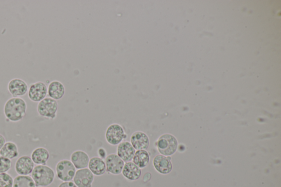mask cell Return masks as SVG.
Here are the masks:
<instances>
[{"label": "cell", "mask_w": 281, "mask_h": 187, "mask_svg": "<svg viewBox=\"0 0 281 187\" xmlns=\"http://www.w3.org/2000/svg\"><path fill=\"white\" fill-rule=\"evenodd\" d=\"M27 104L24 100L14 98L7 102L4 106V113L9 120L17 122L22 120L26 115Z\"/></svg>", "instance_id": "1"}, {"label": "cell", "mask_w": 281, "mask_h": 187, "mask_svg": "<svg viewBox=\"0 0 281 187\" xmlns=\"http://www.w3.org/2000/svg\"><path fill=\"white\" fill-rule=\"evenodd\" d=\"M31 174L37 187H45L51 185L53 183L55 177L54 170L46 165L36 166Z\"/></svg>", "instance_id": "2"}, {"label": "cell", "mask_w": 281, "mask_h": 187, "mask_svg": "<svg viewBox=\"0 0 281 187\" xmlns=\"http://www.w3.org/2000/svg\"><path fill=\"white\" fill-rule=\"evenodd\" d=\"M157 147L159 152L164 156L173 155L177 148V142L173 136L163 134L157 142Z\"/></svg>", "instance_id": "3"}, {"label": "cell", "mask_w": 281, "mask_h": 187, "mask_svg": "<svg viewBox=\"0 0 281 187\" xmlns=\"http://www.w3.org/2000/svg\"><path fill=\"white\" fill-rule=\"evenodd\" d=\"M56 171L57 177L64 182H69L73 180L76 173V168L72 162L64 160L57 164Z\"/></svg>", "instance_id": "4"}, {"label": "cell", "mask_w": 281, "mask_h": 187, "mask_svg": "<svg viewBox=\"0 0 281 187\" xmlns=\"http://www.w3.org/2000/svg\"><path fill=\"white\" fill-rule=\"evenodd\" d=\"M106 140L112 146H117L127 138L123 128L118 124H113L109 126L106 132Z\"/></svg>", "instance_id": "5"}, {"label": "cell", "mask_w": 281, "mask_h": 187, "mask_svg": "<svg viewBox=\"0 0 281 187\" xmlns=\"http://www.w3.org/2000/svg\"><path fill=\"white\" fill-rule=\"evenodd\" d=\"M58 107L56 100L48 98L39 102L37 110L40 116L54 119L56 117Z\"/></svg>", "instance_id": "6"}, {"label": "cell", "mask_w": 281, "mask_h": 187, "mask_svg": "<svg viewBox=\"0 0 281 187\" xmlns=\"http://www.w3.org/2000/svg\"><path fill=\"white\" fill-rule=\"evenodd\" d=\"M94 180V174L89 168L78 170L74 176V183L78 187H91Z\"/></svg>", "instance_id": "7"}, {"label": "cell", "mask_w": 281, "mask_h": 187, "mask_svg": "<svg viewBox=\"0 0 281 187\" xmlns=\"http://www.w3.org/2000/svg\"><path fill=\"white\" fill-rule=\"evenodd\" d=\"M105 162L108 172L115 175L122 172L125 162L117 154H111L107 156Z\"/></svg>", "instance_id": "8"}, {"label": "cell", "mask_w": 281, "mask_h": 187, "mask_svg": "<svg viewBox=\"0 0 281 187\" xmlns=\"http://www.w3.org/2000/svg\"><path fill=\"white\" fill-rule=\"evenodd\" d=\"M35 164L29 156H22L18 158L15 164L16 172L19 175L27 176L32 174Z\"/></svg>", "instance_id": "9"}, {"label": "cell", "mask_w": 281, "mask_h": 187, "mask_svg": "<svg viewBox=\"0 0 281 187\" xmlns=\"http://www.w3.org/2000/svg\"><path fill=\"white\" fill-rule=\"evenodd\" d=\"M130 144L136 150H147L150 146V138L144 132H136L131 136Z\"/></svg>", "instance_id": "10"}, {"label": "cell", "mask_w": 281, "mask_h": 187, "mask_svg": "<svg viewBox=\"0 0 281 187\" xmlns=\"http://www.w3.org/2000/svg\"><path fill=\"white\" fill-rule=\"evenodd\" d=\"M48 88L47 85L42 82H38L32 85L28 92L30 99L35 102H40L47 96Z\"/></svg>", "instance_id": "11"}, {"label": "cell", "mask_w": 281, "mask_h": 187, "mask_svg": "<svg viewBox=\"0 0 281 187\" xmlns=\"http://www.w3.org/2000/svg\"><path fill=\"white\" fill-rule=\"evenodd\" d=\"M117 152L124 162H128L133 161L136 150L129 142L123 141L118 145Z\"/></svg>", "instance_id": "12"}, {"label": "cell", "mask_w": 281, "mask_h": 187, "mask_svg": "<svg viewBox=\"0 0 281 187\" xmlns=\"http://www.w3.org/2000/svg\"><path fill=\"white\" fill-rule=\"evenodd\" d=\"M153 166L157 171L162 174H168L172 170L170 158L158 155L154 158Z\"/></svg>", "instance_id": "13"}, {"label": "cell", "mask_w": 281, "mask_h": 187, "mask_svg": "<svg viewBox=\"0 0 281 187\" xmlns=\"http://www.w3.org/2000/svg\"><path fill=\"white\" fill-rule=\"evenodd\" d=\"M8 88L14 98H18L26 94L28 92V85L24 80L15 78L9 82Z\"/></svg>", "instance_id": "14"}, {"label": "cell", "mask_w": 281, "mask_h": 187, "mask_svg": "<svg viewBox=\"0 0 281 187\" xmlns=\"http://www.w3.org/2000/svg\"><path fill=\"white\" fill-rule=\"evenodd\" d=\"M71 160L74 166L80 170L88 167L90 158L87 152L78 150L72 153Z\"/></svg>", "instance_id": "15"}, {"label": "cell", "mask_w": 281, "mask_h": 187, "mask_svg": "<svg viewBox=\"0 0 281 187\" xmlns=\"http://www.w3.org/2000/svg\"><path fill=\"white\" fill-rule=\"evenodd\" d=\"M124 176L130 180H139L141 176V169L137 166L133 162H128L124 164L122 171Z\"/></svg>", "instance_id": "16"}, {"label": "cell", "mask_w": 281, "mask_h": 187, "mask_svg": "<svg viewBox=\"0 0 281 187\" xmlns=\"http://www.w3.org/2000/svg\"><path fill=\"white\" fill-rule=\"evenodd\" d=\"M88 166L91 172L96 176L103 175L106 172L105 162L99 157L91 158Z\"/></svg>", "instance_id": "17"}, {"label": "cell", "mask_w": 281, "mask_h": 187, "mask_svg": "<svg viewBox=\"0 0 281 187\" xmlns=\"http://www.w3.org/2000/svg\"><path fill=\"white\" fill-rule=\"evenodd\" d=\"M50 153L48 150L43 147H39L34 150L31 155V158L34 164L37 165H44L49 160Z\"/></svg>", "instance_id": "18"}, {"label": "cell", "mask_w": 281, "mask_h": 187, "mask_svg": "<svg viewBox=\"0 0 281 187\" xmlns=\"http://www.w3.org/2000/svg\"><path fill=\"white\" fill-rule=\"evenodd\" d=\"M48 92L50 98L59 100L64 97L65 94V88L61 82L54 81L50 84Z\"/></svg>", "instance_id": "19"}, {"label": "cell", "mask_w": 281, "mask_h": 187, "mask_svg": "<svg viewBox=\"0 0 281 187\" xmlns=\"http://www.w3.org/2000/svg\"><path fill=\"white\" fill-rule=\"evenodd\" d=\"M0 156L10 160H13L19 156L18 146L13 142H8L0 150Z\"/></svg>", "instance_id": "20"}, {"label": "cell", "mask_w": 281, "mask_h": 187, "mask_svg": "<svg viewBox=\"0 0 281 187\" xmlns=\"http://www.w3.org/2000/svg\"><path fill=\"white\" fill-rule=\"evenodd\" d=\"M150 161V156L146 150H136L133 162L141 168H145Z\"/></svg>", "instance_id": "21"}, {"label": "cell", "mask_w": 281, "mask_h": 187, "mask_svg": "<svg viewBox=\"0 0 281 187\" xmlns=\"http://www.w3.org/2000/svg\"><path fill=\"white\" fill-rule=\"evenodd\" d=\"M13 187H37L34 180L30 176H17L14 179Z\"/></svg>", "instance_id": "22"}, {"label": "cell", "mask_w": 281, "mask_h": 187, "mask_svg": "<svg viewBox=\"0 0 281 187\" xmlns=\"http://www.w3.org/2000/svg\"><path fill=\"white\" fill-rule=\"evenodd\" d=\"M14 179L6 172L0 174V187H13Z\"/></svg>", "instance_id": "23"}, {"label": "cell", "mask_w": 281, "mask_h": 187, "mask_svg": "<svg viewBox=\"0 0 281 187\" xmlns=\"http://www.w3.org/2000/svg\"><path fill=\"white\" fill-rule=\"evenodd\" d=\"M12 166V162L9 158L0 156V174L7 172Z\"/></svg>", "instance_id": "24"}, {"label": "cell", "mask_w": 281, "mask_h": 187, "mask_svg": "<svg viewBox=\"0 0 281 187\" xmlns=\"http://www.w3.org/2000/svg\"><path fill=\"white\" fill-rule=\"evenodd\" d=\"M97 154H98L99 157L103 160H105L107 156V152L106 150L103 148H100L98 150H97Z\"/></svg>", "instance_id": "25"}, {"label": "cell", "mask_w": 281, "mask_h": 187, "mask_svg": "<svg viewBox=\"0 0 281 187\" xmlns=\"http://www.w3.org/2000/svg\"><path fill=\"white\" fill-rule=\"evenodd\" d=\"M59 187H78L75 184L71 181L69 182H64L60 184Z\"/></svg>", "instance_id": "26"}, {"label": "cell", "mask_w": 281, "mask_h": 187, "mask_svg": "<svg viewBox=\"0 0 281 187\" xmlns=\"http://www.w3.org/2000/svg\"><path fill=\"white\" fill-rule=\"evenodd\" d=\"M6 142H6V139L4 138V136L0 134V150H1V149L3 148V146H4Z\"/></svg>", "instance_id": "27"}]
</instances>
